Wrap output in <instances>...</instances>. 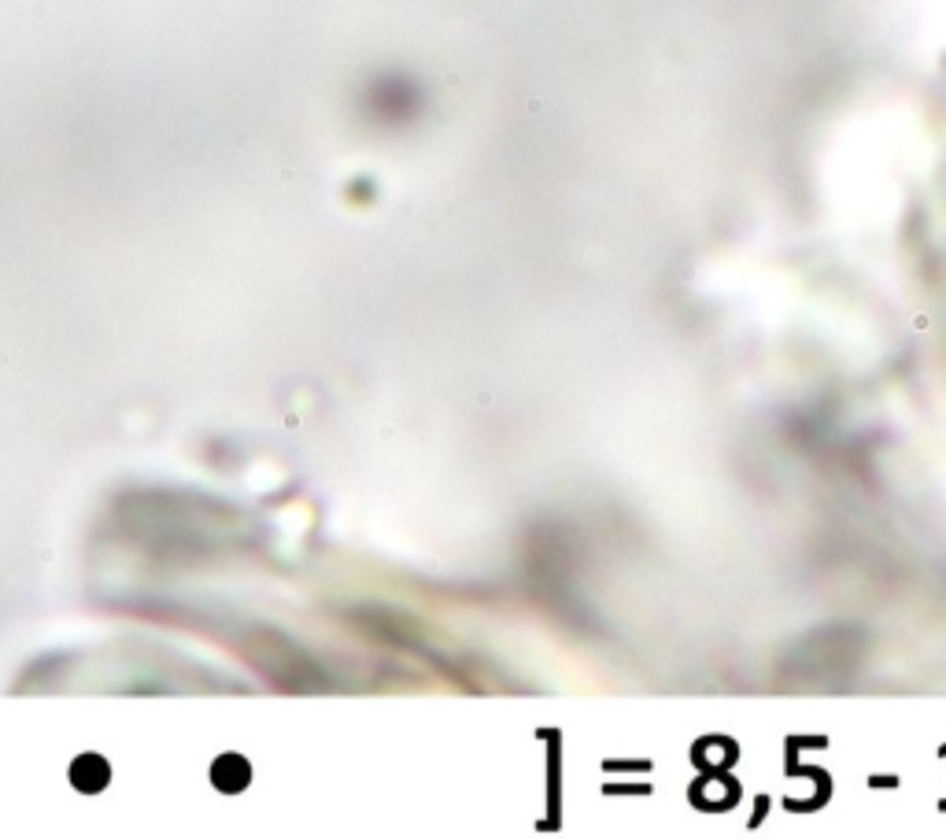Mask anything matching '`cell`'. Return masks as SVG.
<instances>
[{
  "mask_svg": "<svg viewBox=\"0 0 946 839\" xmlns=\"http://www.w3.org/2000/svg\"><path fill=\"white\" fill-rule=\"evenodd\" d=\"M108 780H111V769H108V762H104L100 754H82V758H74L71 784L78 791H85V795L104 791V784H108Z\"/></svg>",
  "mask_w": 946,
  "mask_h": 839,
  "instance_id": "1",
  "label": "cell"
},
{
  "mask_svg": "<svg viewBox=\"0 0 946 839\" xmlns=\"http://www.w3.org/2000/svg\"><path fill=\"white\" fill-rule=\"evenodd\" d=\"M248 777H252V769H248V762H244L241 754H222L219 762H215V769H211V780H215V788L222 791H241L244 784H248Z\"/></svg>",
  "mask_w": 946,
  "mask_h": 839,
  "instance_id": "2",
  "label": "cell"
}]
</instances>
